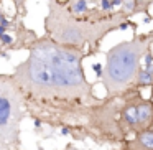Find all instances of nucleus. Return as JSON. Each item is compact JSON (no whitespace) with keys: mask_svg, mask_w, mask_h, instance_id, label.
<instances>
[{"mask_svg":"<svg viewBox=\"0 0 153 150\" xmlns=\"http://www.w3.org/2000/svg\"><path fill=\"white\" fill-rule=\"evenodd\" d=\"M120 10L123 13H127L128 17H133V15L143 13L142 7H140L138 0H122V5H120Z\"/></svg>","mask_w":153,"mask_h":150,"instance_id":"obj_8","label":"nucleus"},{"mask_svg":"<svg viewBox=\"0 0 153 150\" xmlns=\"http://www.w3.org/2000/svg\"><path fill=\"white\" fill-rule=\"evenodd\" d=\"M115 4L114 0H100V10L102 12H115Z\"/></svg>","mask_w":153,"mask_h":150,"instance_id":"obj_9","label":"nucleus"},{"mask_svg":"<svg viewBox=\"0 0 153 150\" xmlns=\"http://www.w3.org/2000/svg\"><path fill=\"white\" fill-rule=\"evenodd\" d=\"M153 30L148 33H135L130 40L120 41L105 51V63L100 78L107 96L122 94L135 87L142 69V60L152 50Z\"/></svg>","mask_w":153,"mask_h":150,"instance_id":"obj_3","label":"nucleus"},{"mask_svg":"<svg viewBox=\"0 0 153 150\" xmlns=\"http://www.w3.org/2000/svg\"><path fill=\"white\" fill-rule=\"evenodd\" d=\"M68 5H69V10L74 15H87L92 10L86 0H68Z\"/></svg>","mask_w":153,"mask_h":150,"instance_id":"obj_7","label":"nucleus"},{"mask_svg":"<svg viewBox=\"0 0 153 150\" xmlns=\"http://www.w3.org/2000/svg\"><path fill=\"white\" fill-rule=\"evenodd\" d=\"M4 33H5V27H4V25H0V37H2Z\"/></svg>","mask_w":153,"mask_h":150,"instance_id":"obj_15","label":"nucleus"},{"mask_svg":"<svg viewBox=\"0 0 153 150\" xmlns=\"http://www.w3.org/2000/svg\"><path fill=\"white\" fill-rule=\"evenodd\" d=\"M152 84H153V68L142 66V69L138 73V78H137L135 87L143 89V87H152Z\"/></svg>","mask_w":153,"mask_h":150,"instance_id":"obj_6","label":"nucleus"},{"mask_svg":"<svg viewBox=\"0 0 153 150\" xmlns=\"http://www.w3.org/2000/svg\"><path fill=\"white\" fill-rule=\"evenodd\" d=\"M0 150H10L7 147V143H5V140H4V137H2V134H0Z\"/></svg>","mask_w":153,"mask_h":150,"instance_id":"obj_12","label":"nucleus"},{"mask_svg":"<svg viewBox=\"0 0 153 150\" xmlns=\"http://www.w3.org/2000/svg\"><path fill=\"white\" fill-rule=\"evenodd\" d=\"M45 35L53 41L81 48L92 54L99 53L104 38L115 30L127 27L137 28L130 17L122 10L102 12L92 8L87 15H74L68 0H48V15L45 17Z\"/></svg>","mask_w":153,"mask_h":150,"instance_id":"obj_2","label":"nucleus"},{"mask_svg":"<svg viewBox=\"0 0 153 150\" xmlns=\"http://www.w3.org/2000/svg\"><path fill=\"white\" fill-rule=\"evenodd\" d=\"M64 150H82V149H77V147H74V145H71V143H68Z\"/></svg>","mask_w":153,"mask_h":150,"instance_id":"obj_14","label":"nucleus"},{"mask_svg":"<svg viewBox=\"0 0 153 150\" xmlns=\"http://www.w3.org/2000/svg\"><path fill=\"white\" fill-rule=\"evenodd\" d=\"M152 20H153V17H145V20H143V22H145V23H150Z\"/></svg>","mask_w":153,"mask_h":150,"instance_id":"obj_16","label":"nucleus"},{"mask_svg":"<svg viewBox=\"0 0 153 150\" xmlns=\"http://www.w3.org/2000/svg\"><path fill=\"white\" fill-rule=\"evenodd\" d=\"M30 54L13 71L28 109H38L40 119L56 129L69 127L79 140L91 107L100 97L94 93L82 68V60L91 56L86 50L61 45L46 35L31 43Z\"/></svg>","mask_w":153,"mask_h":150,"instance_id":"obj_1","label":"nucleus"},{"mask_svg":"<svg viewBox=\"0 0 153 150\" xmlns=\"http://www.w3.org/2000/svg\"><path fill=\"white\" fill-rule=\"evenodd\" d=\"M92 69H94V73H96V76H97V79H100L102 78V71H104V66L100 63H94L92 64Z\"/></svg>","mask_w":153,"mask_h":150,"instance_id":"obj_10","label":"nucleus"},{"mask_svg":"<svg viewBox=\"0 0 153 150\" xmlns=\"http://www.w3.org/2000/svg\"><path fill=\"white\" fill-rule=\"evenodd\" d=\"M112 150H153V125L143 132H138L132 139L125 140L122 145Z\"/></svg>","mask_w":153,"mask_h":150,"instance_id":"obj_5","label":"nucleus"},{"mask_svg":"<svg viewBox=\"0 0 153 150\" xmlns=\"http://www.w3.org/2000/svg\"><path fill=\"white\" fill-rule=\"evenodd\" d=\"M27 116V102L12 74H0V134L10 150H18L20 124Z\"/></svg>","mask_w":153,"mask_h":150,"instance_id":"obj_4","label":"nucleus"},{"mask_svg":"<svg viewBox=\"0 0 153 150\" xmlns=\"http://www.w3.org/2000/svg\"><path fill=\"white\" fill-rule=\"evenodd\" d=\"M0 40H2V43L4 45H10L12 43V37H8V35H2V37H0Z\"/></svg>","mask_w":153,"mask_h":150,"instance_id":"obj_11","label":"nucleus"},{"mask_svg":"<svg viewBox=\"0 0 153 150\" xmlns=\"http://www.w3.org/2000/svg\"><path fill=\"white\" fill-rule=\"evenodd\" d=\"M25 2H27V0H15V7H17V10H22V8H23Z\"/></svg>","mask_w":153,"mask_h":150,"instance_id":"obj_13","label":"nucleus"}]
</instances>
